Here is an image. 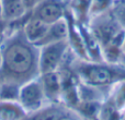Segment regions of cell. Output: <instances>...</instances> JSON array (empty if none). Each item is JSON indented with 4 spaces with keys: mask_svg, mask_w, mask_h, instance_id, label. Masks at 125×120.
<instances>
[{
    "mask_svg": "<svg viewBox=\"0 0 125 120\" xmlns=\"http://www.w3.org/2000/svg\"><path fill=\"white\" fill-rule=\"evenodd\" d=\"M0 49V82L9 81L22 85L40 75V48L26 39L22 27L7 34Z\"/></svg>",
    "mask_w": 125,
    "mask_h": 120,
    "instance_id": "6da1fadb",
    "label": "cell"
},
{
    "mask_svg": "<svg viewBox=\"0 0 125 120\" xmlns=\"http://www.w3.org/2000/svg\"><path fill=\"white\" fill-rule=\"evenodd\" d=\"M71 69L80 82L108 93L115 84L125 80V68L121 63L86 61L76 57Z\"/></svg>",
    "mask_w": 125,
    "mask_h": 120,
    "instance_id": "7a4b0ae2",
    "label": "cell"
},
{
    "mask_svg": "<svg viewBox=\"0 0 125 120\" xmlns=\"http://www.w3.org/2000/svg\"><path fill=\"white\" fill-rule=\"evenodd\" d=\"M39 77L25 82L20 86L18 102L23 107V109L28 112V115L34 114L41 108H43L45 105L50 104L45 96Z\"/></svg>",
    "mask_w": 125,
    "mask_h": 120,
    "instance_id": "3957f363",
    "label": "cell"
},
{
    "mask_svg": "<svg viewBox=\"0 0 125 120\" xmlns=\"http://www.w3.org/2000/svg\"><path fill=\"white\" fill-rule=\"evenodd\" d=\"M87 24L90 27L93 35L99 41L101 47L105 46L109 42H111L119 33L124 30L121 27L115 17L113 15L112 10L91 17Z\"/></svg>",
    "mask_w": 125,
    "mask_h": 120,
    "instance_id": "277c9868",
    "label": "cell"
},
{
    "mask_svg": "<svg viewBox=\"0 0 125 120\" xmlns=\"http://www.w3.org/2000/svg\"><path fill=\"white\" fill-rule=\"evenodd\" d=\"M39 48V68L40 74H42V73L54 72L61 68L69 50V45L67 41H62L44 45Z\"/></svg>",
    "mask_w": 125,
    "mask_h": 120,
    "instance_id": "5b68a950",
    "label": "cell"
},
{
    "mask_svg": "<svg viewBox=\"0 0 125 120\" xmlns=\"http://www.w3.org/2000/svg\"><path fill=\"white\" fill-rule=\"evenodd\" d=\"M67 10L68 2L65 0H43L30 13L31 17H36L46 24H52L64 19Z\"/></svg>",
    "mask_w": 125,
    "mask_h": 120,
    "instance_id": "8992f818",
    "label": "cell"
},
{
    "mask_svg": "<svg viewBox=\"0 0 125 120\" xmlns=\"http://www.w3.org/2000/svg\"><path fill=\"white\" fill-rule=\"evenodd\" d=\"M40 81L43 86L47 102L51 104H59L62 102V83L58 71L40 74Z\"/></svg>",
    "mask_w": 125,
    "mask_h": 120,
    "instance_id": "52a82bcc",
    "label": "cell"
},
{
    "mask_svg": "<svg viewBox=\"0 0 125 120\" xmlns=\"http://www.w3.org/2000/svg\"><path fill=\"white\" fill-rule=\"evenodd\" d=\"M78 23V27H79L80 34H81L82 41H83L84 47H86L87 54L89 56L90 61H95V62H101L103 61V56H102V47L100 45L99 41L97 37L93 35L91 32L90 27L88 26L87 23Z\"/></svg>",
    "mask_w": 125,
    "mask_h": 120,
    "instance_id": "ba28073f",
    "label": "cell"
},
{
    "mask_svg": "<svg viewBox=\"0 0 125 120\" xmlns=\"http://www.w3.org/2000/svg\"><path fill=\"white\" fill-rule=\"evenodd\" d=\"M67 37H68V22H67L66 17H64V19L58 20L48 25L45 35L36 44V46L42 47V46L48 45V44L67 41Z\"/></svg>",
    "mask_w": 125,
    "mask_h": 120,
    "instance_id": "9c48e42d",
    "label": "cell"
},
{
    "mask_svg": "<svg viewBox=\"0 0 125 120\" xmlns=\"http://www.w3.org/2000/svg\"><path fill=\"white\" fill-rule=\"evenodd\" d=\"M48 25L50 24H46L45 22L41 21L36 17H31L30 13L28 20L24 22L23 26H22V31H23V34L26 37V39L30 43L36 45L45 35L46 31L48 28Z\"/></svg>",
    "mask_w": 125,
    "mask_h": 120,
    "instance_id": "30bf717a",
    "label": "cell"
},
{
    "mask_svg": "<svg viewBox=\"0 0 125 120\" xmlns=\"http://www.w3.org/2000/svg\"><path fill=\"white\" fill-rule=\"evenodd\" d=\"M28 13L22 0H1V17L7 23L22 20Z\"/></svg>",
    "mask_w": 125,
    "mask_h": 120,
    "instance_id": "8fae6325",
    "label": "cell"
},
{
    "mask_svg": "<svg viewBox=\"0 0 125 120\" xmlns=\"http://www.w3.org/2000/svg\"><path fill=\"white\" fill-rule=\"evenodd\" d=\"M70 110L65 104H47L43 108L32 115H29L28 120H61Z\"/></svg>",
    "mask_w": 125,
    "mask_h": 120,
    "instance_id": "7c38bea8",
    "label": "cell"
},
{
    "mask_svg": "<svg viewBox=\"0 0 125 120\" xmlns=\"http://www.w3.org/2000/svg\"><path fill=\"white\" fill-rule=\"evenodd\" d=\"M28 117L19 102L0 101V120H26Z\"/></svg>",
    "mask_w": 125,
    "mask_h": 120,
    "instance_id": "4fadbf2b",
    "label": "cell"
},
{
    "mask_svg": "<svg viewBox=\"0 0 125 120\" xmlns=\"http://www.w3.org/2000/svg\"><path fill=\"white\" fill-rule=\"evenodd\" d=\"M91 0H69L68 10L79 23H88Z\"/></svg>",
    "mask_w": 125,
    "mask_h": 120,
    "instance_id": "5bb4252c",
    "label": "cell"
},
{
    "mask_svg": "<svg viewBox=\"0 0 125 120\" xmlns=\"http://www.w3.org/2000/svg\"><path fill=\"white\" fill-rule=\"evenodd\" d=\"M20 86L21 85L9 81L0 82V101L18 102Z\"/></svg>",
    "mask_w": 125,
    "mask_h": 120,
    "instance_id": "9a60e30c",
    "label": "cell"
},
{
    "mask_svg": "<svg viewBox=\"0 0 125 120\" xmlns=\"http://www.w3.org/2000/svg\"><path fill=\"white\" fill-rule=\"evenodd\" d=\"M114 2L115 0H91V4L89 8V20L91 17L111 11L114 6Z\"/></svg>",
    "mask_w": 125,
    "mask_h": 120,
    "instance_id": "2e32d148",
    "label": "cell"
},
{
    "mask_svg": "<svg viewBox=\"0 0 125 120\" xmlns=\"http://www.w3.org/2000/svg\"><path fill=\"white\" fill-rule=\"evenodd\" d=\"M112 13L121 27L125 30V0H115L112 8Z\"/></svg>",
    "mask_w": 125,
    "mask_h": 120,
    "instance_id": "e0dca14e",
    "label": "cell"
},
{
    "mask_svg": "<svg viewBox=\"0 0 125 120\" xmlns=\"http://www.w3.org/2000/svg\"><path fill=\"white\" fill-rule=\"evenodd\" d=\"M9 28V23H7L2 17H0V45L3 42L4 37L7 36V32Z\"/></svg>",
    "mask_w": 125,
    "mask_h": 120,
    "instance_id": "ac0fdd59",
    "label": "cell"
},
{
    "mask_svg": "<svg viewBox=\"0 0 125 120\" xmlns=\"http://www.w3.org/2000/svg\"><path fill=\"white\" fill-rule=\"evenodd\" d=\"M42 1H43V0H22V2H23V4H24V7H25L28 12H31V11H32L39 3H41Z\"/></svg>",
    "mask_w": 125,
    "mask_h": 120,
    "instance_id": "d6986e66",
    "label": "cell"
},
{
    "mask_svg": "<svg viewBox=\"0 0 125 120\" xmlns=\"http://www.w3.org/2000/svg\"><path fill=\"white\" fill-rule=\"evenodd\" d=\"M61 120H86V119H83L79 114H77L76 111L70 109Z\"/></svg>",
    "mask_w": 125,
    "mask_h": 120,
    "instance_id": "ffe728a7",
    "label": "cell"
},
{
    "mask_svg": "<svg viewBox=\"0 0 125 120\" xmlns=\"http://www.w3.org/2000/svg\"><path fill=\"white\" fill-rule=\"evenodd\" d=\"M122 49H123V54L125 55V35H124V39H123V45H122Z\"/></svg>",
    "mask_w": 125,
    "mask_h": 120,
    "instance_id": "44dd1931",
    "label": "cell"
},
{
    "mask_svg": "<svg viewBox=\"0 0 125 120\" xmlns=\"http://www.w3.org/2000/svg\"><path fill=\"white\" fill-rule=\"evenodd\" d=\"M120 63H121L122 66H123L124 68H125V55L123 56V58H122V60H121V62H120Z\"/></svg>",
    "mask_w": 125,
    "mask_h": 120,
    "instance_id": "7402d4cb",
    "label": "cell"
},
{
    "mask_svg": "<svg viewBox=\"0 0 125 120\" xmlns=\"http://www.w3.org/2000/svg\"><path fill=\"white\" fill-rule=\"evenodd\" d=\"M0 17H1V0H0Z\"/></svg>",
    "mask_w": 125,
    "mask_h": 120,
    "instance_id": "603a6c76",
    "label": "cell"
},
{
    "mask_svg": "<svg viewBox=\"0 0 125 120\" xmlns=\"http://www.w3.org/2000/svg\"><path fill=\"white\" fill-rule=\"evenodd\" d=\"M0 66H1V49H0Z\"/></svg>",
    "mask_w": 125,
    "mask_h": 120,
    "instance_id": "cb8c5ba5",
    "label": "cell"
},
{
    "mask_svg": "<svg viewBox=\"0 0 125 120\" xmlns=\"http://www.w3.org/2000/svg\"><path fill=\"white\" fill-rule=\"evenodd\" d=\"M65 1H67V2H68V1H69V0H65Z\"/></svg>",
    "mask_w": 125,
    "mask_h": 120,
    "instance_id": "d4e9b609",
    "label": "cell"
}]
</instances>
